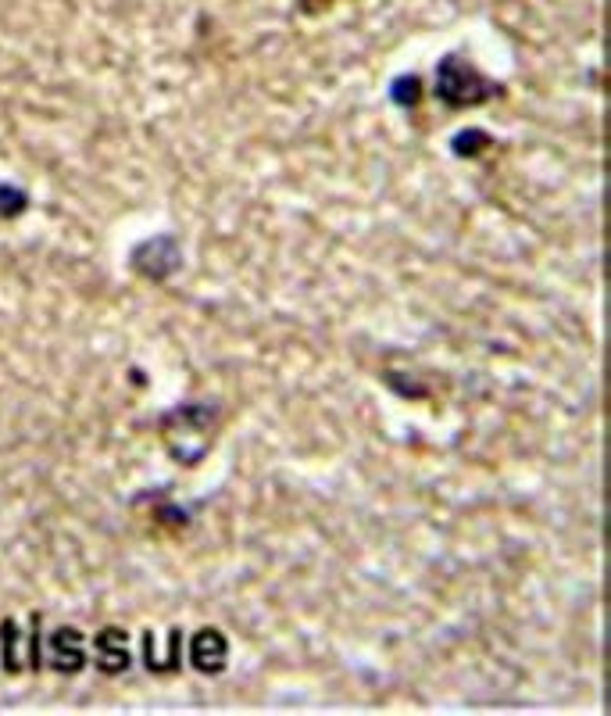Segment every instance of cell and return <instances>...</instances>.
Listing matches in <instances>:
<instances>
[{
  "mask_svg": "<svg viewBox=\"0 0 611 716\" xmlns=\"http://www.w3.org/2000/svg\"><path fill=\"white\" fill-rule=\"evenodd\" d=\"M50 659H54V670L61 673H79L87 667V641L76 627H61L50 635Z\"/></svg>",
  "mask_w": 611,
  "mask_h": 716,
  "instance_id": "obj_4",
  "label": "cell"
},
{
  "mask_svg": "<svg viewBox=\"0 0 611 716\" xmlns=\"http://www.w3.org/2000/svg\"><path fill=\"white\" fill-rule=\"evenodd\" d=\"M479 136H483V133H476V130L462 133V136H457V141H454V150H457V155H465V158H468V155H476V150L486 147V144H476Z\"/></svg>",
  "mask_w": 611,
  "mask_h": 716,
  "instance_id": "obj_7",
  "label": "cell"
},
{
  "mask_svg": "<svg viewBox=\"0 0 611 716\" xmlns=\"http://www.w3.org/2000/svg\"><path fill=\"white\" fill-rule=\"evenodd\" d=\"M93 656H97V667L104 673H122L129 667V649H126V635L118 627H104L101 635L93 638Z\"/></svg>",
  "mask_w": 611,
  "mask_h": 716,
  "instance_id": "obj_5",
  "label": "cell"
},
{
  "mask_svg": "<svg viewBox=\"0 0 611 716\" xmlns=\"http://www.w3.org/2000/svg\"><path fill=\"white\" fill-rule=\"evenodd\" d=\"M158 247H161V237L150 240V244H144V247H136V251L150 255L147 266H136V272H144L147 280H165L172 269H179V247H176V240L165 247V255H158Z\"/></svg>",
  "mask_w": 611,
  "mask_h": 716,
  "instance_id": "obj_6",
  "label": "cell"
},
{
  "mask_svg": "<svg viewBox=\"0 0 611 716\" xmlns=\"http://www.w3.org/2000/svg\"><path fill=\"white\" fill-rule=\"evenodd\" d=\"M397 87H405V90H397V101L400 104H405V101L415 104V98H419V90H415V87H419V82H415V79H400Z\"/></svg>",
  "mask_w": 611,
  "mask_h": 716,
  "instance_id": "obj_8",
  "label": "cell"
},
{
  "mask_svg": "<svg viewBox=\"0 0 611 716\" xmlns=\"http://www.w3.org/2000/svg\"><path fill=\"white\" fill-rule=\"evenodd\" d=\"M318 4H326V0H304V8H308V11H312V8H318Z\"/></svg>",
  "mask_w": 611,
  "mask_h": 716,
  "instance_id": "obj_9",
  "label": "cell"
},
{
  "mask_svg": "<svg viewBox=\"0 0 611 716\" xmlns=\"http://www.w3.org/2000/svg\"><path fill=\"white\" fill-rule=\"evenodd\" d=\"M190 659L201 673H222V670H226L229 645H226V638H222V630L204 627L201 635L190 641Z\"/></svg>",
  "mask_w": 611,
  "mask_h": 716,
  "instance_id": "obj_3",
  "label": "cell"
},
{
  "mask_svg": "<svg viewBox=\"0 0 611 716\" xmlns=\"http://www.w3.org/2000/svg\"><path fill=\"white\" fill-rule=\"evenodd\" d=\"M494 87L497 82L483 79L476 68H472L465 58H457V54H451V58H443L437 65L433 93L440 98V104H448V108H476V104L494 98L497 93Z\"/></svg>",
  "mask_w": 611,
  "mask_h": 716,
  "instance_id": "obj_2",
  "label": "cell"
},
{
  "mask_svg": "<svg viewBox=\"0 0 611 716\" xmlns=\"http://www.w3.org/2000/svg\"><path fill=\"white\" fill-rule=\"evenodd\" d=\"M158 434L165 440V451L179 466H197L212 451V440L218 434V409L204 402L176 405L161 416Z\"/></svg>",
  "mask_w": 611,
  "mask_h": 716,
  "instance_id": "obj_1",
  "label": "cell"
}]
</instances>
